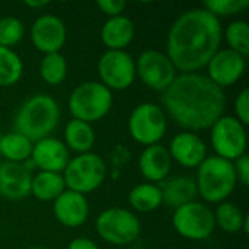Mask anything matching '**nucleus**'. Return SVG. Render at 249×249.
Here are the masks:
<instances>
[{"label": "nucleus", "mask_w": 249, "mask_h": 249, "mask_svg": "<svg viewBox=\"0 0 249 249\" xmlns=\"http://www.w3.org/2000/svg\"><path fill=\"white\" fill-rule=\"evenodd\" d=\"M67 38L64 22L55 15H42L35 19L31 26V41L34 47L45 54L60 53Z\"/></svg>", "instance_id": "obj_13"}, {"label": "nucleus", "mask_w": 249, "mask_h": 249, "mask_svg": "<svg viewBox=\"0 0 249 249\" xmlns=\"http://www.w3.org/2000/svg\"><path fill=\"white\" fill-rule=\"evenodd\" d=\"M171 159L184 168H198L207 158V146L197 133L181 131L169 144Z\"/></svg>", "instance_id": "obj_16"}, {"label": "nucleus", "mask_w": 249, "mask_h": 249, "mask_svg": "<svg viewBox=\"0 0 249 249\" xmlns=\"http://www.w3.org/2000/svg\"><path fill=\"white\" fill-rule=\"evenodd\" d=\"M95 130L90 124L71 118L64 128V144L69 150L76 152L77 155L88 153L95 144Z\"/></svg>", "instance_id": "obj_22"}, {"label": "nucleus", "mask_w": 249, "mask_h": 249, "mask_svg": "<svg viewBox=\"0 0 249 249\" xmlns=\"http://www.w3.org/2000/svg\"><path fill=\"white\" fill-rule=\"evenodd\" d=\"M96 6L102 10V13H105L108 18H114V16H120L123 15L127 3L124 0H98Z\"/></svg>", "instance_id": "obj_33"}, {"label": "nucleus", "mask_w": 249, "mask_h": 249, "mask_svg": "<svg viewBox=\"0 0 249 249\" xmlns=\"http://www.w3.org/2000/svg\"><path fill=\"white\" fill-rule=\"evenodd\" d=\"M172 225L179 236L190 241H204L216 229L213 210L197 200L175 209Z\"/></svg>", "instance_id": "obj_10"}, {"label": "nucleus", "mask_w": 249, "mask_h": 249, "mask_svg": "<svg viewBox=\"0 0 249 249\" xmlns=\"http://www.w3.org/2000/svg\"><path fill=\"white\" fill-rule=\"evenodd\" d=\"M25 4H26L28 7H34V9L39 7V9H41V7H44V6H48L50 1H48V0H26Z\"/></svg>", "instance_id": "obj_36"}, {"label": "nucleus", "mask_w": 249, "mask_h": 249, "mask_svg": "<svg viewBox=\"0 0 249 249\" xmlns=\"http://www.w3.org/2000/svg\"><path fill=\"white\" fill-rule=\"evenodd\" d=\"M136 28L130 18L120 15L108 18L101 29V39L108 50H124L134 38Z\"/></svg>", "instance_id": "obj_21"}, {"label": "nucleus", "mask_w": 249, "mask_h": 249, "mask_svg": "<svg viewBox=\"0 0 249 249\" xmlns=\"http://www.w3.org/2000/svg\"><path fill=\"white\" fill-rule=\"evenodd\" d=\"M235 114L236 120L242 123L245 127L249 124V89L245 88L239 92V95L235 99Z\"/></svg>", "instance_id": "obj_32"}, {"label": "nucleus", "mask_w": 249, "mask_h": 249, "mask_svg": "<svg viewBox=\"0 0 249 249\" xmlns=\"http://www.w3.org/2000/svg\"><path fill=\"white\" fill-rule=\"evenodd\" d=\"M172 168V159L168 149L162 144L144 147L139 158V169L147 182L158 184L168 178Z\"/></svg>", "instance_id": "obj_19"}, {"label": "nucleus", "mask_w": 249, "mask_h": 249, "mask_svg": "<svg viewBox=\"0 0 249 249\" xmlns=\"http://www.w3.org/2000/svg\"><path fill=\"white\" fill-rule=\"evenodd\" d=\"M25 35V26L20 19L15 16L0 18V47L12 48L19 44Z\"/></svg>", "instance_id": "obj_30"}, {"label": "nucleus", "mask_w": 249, "mask_h": 249, "mask_svg": "<svg viewBox=\"0 0 249 249\" xmlns=\"http://www.w3.org/2000/svg\"><path fill=\"white\" fill-rule=\"evenodd\" d=\"M32 175L26 165L0 163V194L10 201H20L31 194Z\"/></svg>", "instance_id": "obj_17"}, {"label": "nucleus", "mask_w": 249, "mask_h": 249, "mask_svg": "<svg viewBox=\"0 0 249 249\" xmlns=\"http://www.w3.org/2000/svg\"><path fill=\"white\" fill-rule=\"evenodd\" d=\"M226 41L229 50L241 54L242 57L249 55V26L245 20H235L226 28Z\"/></svg>", "instance_id": "obj_29"}, {"label": "nucleus", "mask_w": 249, "mask_h": 249, "mask_svg": "<svg viewBox=\"0 0 249 249\" xmlns=\"http://www.w3.org/2000/svg\"><path fill=\"white\" fill-rule=\"evenodd\" d=\"M210 143L216 156L233 162L247 153V127L235 117L223 115L210 128Z\"/></svg>", "instance_id": "obj_9"}, {"label": "nucleus", "mask_w": 249, "mask_h": 249, "mask_svg": "<svg viewBox=\"0 0 249 249\" xmlns=\"http://www.w3.org/2000/svg\"><path fill=\"white\" fill-rule=\"evenodd\" d=\"M23 74V63L16 51L0 47V88L16 85Z\"/></svg>", "instance_id": "obj_27"}, {"label": "nucleus", "mask_w": 249, "mask_h": 249, "mask_svg": "<svg viewBox=\"0 0 249 249\" xmlns=\"http://www.w3.org/2000/svg\"><path fill=\"white\" fill-rule=\"evenodd\" d=\"M197 191L204 201L220 204L235 191L238 178L233 162L219 156H207L197 168Z\"/></svg>", "instance_id": "obj_4"}, {"label": "nucleus", "mask_w": 249, "mask_h": 249, "mask_svg": "<svg viewBox=\"0 0 249 249\" xmlns=\"http://www.w3.org/2000/svg\"><path fill=\"white\" fill-rule=\"evenodd\" d=\"M70 160V150L55 137H45L34 143L31 163L42 172L61 174Z\"/></svg>", "instance_id": "obj_15"}, {"label": "nucleus", "mask_w": 249, "mask_h": 249, "mask_svg": "<svg viewBox=\"0 0 249 249\" xmlns=\"http://www.w3.org/2000/svg\"><path fill=\"white\" fill-rule=\"evenodd\" d=\"M160 191H162V200L163 204L178 209L188 203L196 201L198 191L196 179L190 177H174L168 178L160 182Z\"/></svg>", "instance_id": "obj_20"}, {"label": "nucleus", "mask_w": 249, "mask_h": 249, "mask_svg": "<svg viewBox=\"0 0 249 249\" xmlns=\"http://www.w3.org/2000/svg\"><path fill=\"white\" fill-rule=\"evenodd\" d=\"M28 249H48V248H44V247H31V248Z\"/></svg>", "instance_id": "obj_37"}, {"label": "nucleus", "mask_w": 249, "mask_h": 249, "mask_svg": "<svg viewBox=\"0 0 249 249\" xmlns=\"http://www.w3.org/2000/svg\"><path fill=\"white\" fill-rule=\"evenodd\" d=\"M168 127L165 111L153 104L144 102L137 105L128 118V133L139 144L144 147L159 144Z\"/></svg>", "instance_id": "obj_8"}, {"label": "nucleus", "mask_w": 249, "mask_h": 249, "mask_svg": "<svg viewBox=\"0 0 249 249\" xmlns=\"http://www.w3.org/2000/svg\"><path fill=\"white\" fill-rule=\"evenodd\" d=\"M58 121L60 107L57 101L50 95L39 93L31 96L20 105L15 117V131L36 143L45 137H51Z\"/></svg>", "instance_id": "obj_3"}, {"label": "nucleus", "mask_w": 249, "mask_h": 249, "mask_svg": "<svg viewBox=\"0 0 249 249\" xmlns=\"http://www.w3.org/2000/svg\"><path fill=\"white\" fill-rule=\"evenodd\" d=\"M127 249H144V248H142V247H131V248H127Z\"/></svg>", "instance_id": "obj_38"}, {"label": "nucleus", "mask_w": 249, "mask_h": 249, "mask_svg": "<svg viewBox=\"0 0 249 249\" xmlns=\"http://www.w3.org/2000/svg\"><path fill=\"white\" fill-rule=\"evenodd\" d=\"M101 83L109 90H124L136 80V63L124 50H107L98 61Z\"/></svg>", "instance_id": "obj_12"}, {"label": "nucleus", "mask_w": 249, "mask_h": 249, "mask_svg": "<svg viewBox=\"0 0 249 249\" xmlns=\"http://www.w3.org/2000/svg\"><path fill=\"white\" fill-rule=\"evenodd\" d=\"M216 226H219L226 233H238V232H249V217L242 213V210L231 203L223 201L217 206V209L213 212Z\"/></svg>", "instance_id": "obj_23"}, {"label": "nucleus", "mask_w": 249, "mask_h": 249, "mask_svg": "<svg viewBox=\"0 0 249 249\" xmlns=\"http://www.w3.org/2000/svg\"><path fill=\"white\" fill-rule=\"evenodd\" d=\"M55 219L66 228H79L89 217V203L83 194L66 190L54 201Z\"/></svg>", "instance_id": "obj_18"}, {"label": "nucleus", "mask_w": 249, "mask_h": 249, "mask_svg": "<svg viewBox=\"0 0 249 249\" xmlns=\"http://www.w3.org/2000/svg\"><path fill=\"white\" fill-rule=\"evenodd\" d=\"M222 38L219 18L204 7H194L172 23L165 54L179 73H198L220 50Z\"/></svg>", "instance_id": "obj_2"}, {"label": "nucleus", "mask_w": 249, "mask_h": 249, "mask_svg": "<svg viewBox=\"0 0 249 249\" xmlns=\"http://www.w3.org/2000/svg\"><path fill=\"white\" fill-rule=\"evenodd\" d=\"M163 111L185 131L212 128L225 115L226 96L222 88L201 73H179L162 92Z\"/></svg>", "instance_id": "obj_1"}, {"label": "nucleus", "mask_w": 249, "mask_h": 249, "mask_svg": "<svg viewBox=\"0 0 249 249\" xmlns=\"http://www.w3.org/2000/svg\"><path fill=\"white\" fill-rule=\"evenodd\" d=\"M112 92L101 82H85L69 96V111L74 120L92 124L107 117L112 107Z\"/></svg>", "instance_id": "obj_5"}, {"label": "nucleus", "mask_w": 249, "mask_h": 249, "mask_svg": "<svg viewBox=\"0 0 249 249\" xmlns=\"http://www.w3.org/2000/svg\"><path fill=\"white\" fill-rule=\"evenodd\" d=\"M34 143L18 131L0 136V155L6 162L23 163L31 159Z\"/></svg>", "instance_id": "obj_26"}, {"label": "nucleus", "mask_w": 249, "mask_h": 249, "mask_svg": "<svg viewBox=\"0 0 249 249\" xmlns=\"http://www.w3.org/2000/svg\"><path fill=\"white\" fill-rule=\"evenodd\" d=\"M248 6L249 0H207L203 3V7L216 18L242 13Z\"/></svg>", "instance_id": "obj_31"}, {"label": "nucleus", "mask_w": 249, "mask_h": 249, "mask_svg": "<svg viewBox=\"0 0 249 249\" xmlns=\"http://www.w3.org/2000/svg\"><path fill=\"white\" fill-rule=\"evenodd\" d=\"M63 191H66V184L61 174L39 171L35 177H32L31 194L38 201H54Z\"/></svg>", "instance_id": "obj_24"}, {"label": "nucleus", "mask_w": 249, "mask_h": 249, "mask_svg": "<svg viewBox=\"0 0 249 249\" xmlns=\"http://www.w3.org/2000/svg\"><path fill=\"white\" fill-rule=\"evenodd\" d=\"M207 77L219 88L233 86L245 73L247 61L241 54L225 48L219 50L207 63Z\"/></svg>", "instance_id": "obj_14"}, {"label": "nucleus", "mask_w": 249, "mask_h": 249, "mask_svg": "<svg viewBox=\"0 0 249 249\" xmlns=\"http://www.w3.org/2000/svg\"><path fill=\"white\" fill-rule=\"evenodd\" d=\"M95 228L98 235L111 245H128L142 232L139 217L133 212L121 207L104 210L98 216Z\"/></svg>", "instance_id": "obj_7"}, {"label": "nucleus", "mask_w": 249, "mask_h": 249, "mask_svg": "<svg viewBox=\"0 0 249 249\" xmlns=\"http://www.w3.org/2000/svg\"><path fill=\"white\" fill-rule=\"evenodd\" d=\"M67 61L63 54L53 53L45 54L39 63V74L42 80L50 86L61 85L67 77Z\"/></svg>", "instance_id": "obj_28"}, {"label": "nucleus", "mask_w": 249, "mask_h": 249, "mask_svg": "<svg viewBox=\"0 0 249 249\" xmlns=\"http://www.w3.org/2000/svg\"><path fill=\"white\" fill-rule=\"evenodd\" d=\"M136 63V76L152 90L165 92L178 76V70L171 58L158 50L143 51Z\"/></svg>", "instance_id": "obj_11"}, {"label": "nucleus", "mask_w": 249, "mask_h": 249, "mask_svg": "<svg viewBox=\"0 0 249 249\" xmlns=\"http://www.w3.org/2000/svg\"><path fill=\"white\" fill-rule=\"evenodd\" d=\"M128 203L136 212L150 213L163 204L160 187L152 182L137 184L128 194Z\"/></svg>", "instance_id": "obj_25"}, {"label": "nucleus", "mask_w": 249, "mask_h": 249, "mask_svg": "<svg viewBox=\"0 0 249 249\" xmlns=\"http://www.w3.org/2000/svg\"><path fill=\"white\" fill-rule=\"evenodd\" d=\"M67 249H99V247L92 241V239H88V238H76L73 239Z\"/></svg>", "instance_id": "obj_35"}, {"label": "nucleus", "mask_w": 249, "mask_h": 249, "mask_svg": "<svg viewBox=\"0 0 249 249\" xmlns=\"http://www.w3.org/2000/svg\"><path fill=\"white\" fill-rule=\"evenodd\" d=\"M61 175L64 178L66 190L85 196L102 185L107 177V165L101 156L88 152L70 159Z\"/></svg>", "instance_id": "obj_6"}, {"label": "nucleus", "mask_w": 249, "mask_h": 249, "mask_svg": "<svg viewBox=\"0 0 249 249\" xmlns=\"http://www.w3.org/2000/svg\"><path fill=\"white\" fill-rule=\"evenodd\" d=\"M233 168H235V174L238 181L244 185H249V158L248 155H242L241 158H238L236 160H233Z\"/></svg>", "instance_id": "obj_34"}]
</instances>
